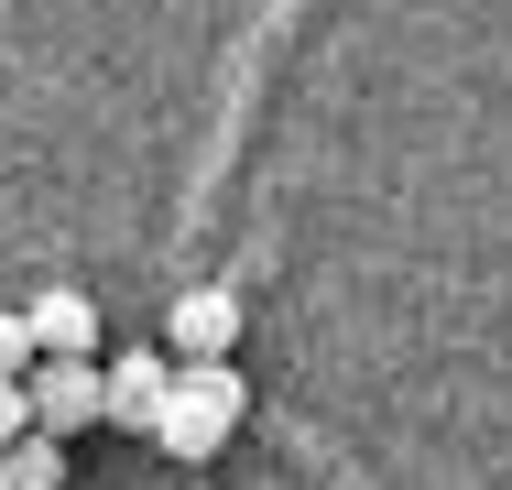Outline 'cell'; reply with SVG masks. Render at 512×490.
I'll return each instance as SVG.
<instances>
[{"mask_svg":"<svg viewBox=\"0 0 512 490\" xmlns=\"http://www.w3.org/2000/svg\"><path fill=\"white\" fill-rule=\"evenodd\" d=\"M240 414H251V382H240V371H218V360H186V371L164 382L153 447H164V458H218V447L240 436Z\"/></svg>","mask_w":512,"mask_h":490,"instance_id":"6da1fadb","label":"cell"},{"mask_svg":"<svg viewBox=\"0 0 512 490\" xmlns=\"http://www.w3.org/2000/svg\"><path fill=\"white\" fill-rule=\"evenodd\" d=\"M22 403H33L44 436H88V425H99V360H44V371H22Z\"/></svg>","mask_w":512,"mask_h":490,"instance_id":"7a4b0ae2","label":"cell"},{"mask_svg":"<svg viewBox=\"0 0 512 490\" xmlns=\"http://www.w3.org/2000/svg\"><path fill=\"white\" fill-rule=\"evenodd\" d=\"M164 382H175V360H164V349H120V360L99 371V425H142V436H153Z\"/></svg>","mask_w":512,"mask_h":490,"instance_id":"3957f363","label":"cell"},{"mask_svg":"<svg viewBox=\"0 0 512 490\" xmlns=\"http://www.w3.org/2000/svg\"><path fill=\"white\" fill-rule=\"evenodd\" d=\"M164 338H175V360H229V338H240V294H229V284H186Z\"/></svg>","mask_w":512,"mask_h":490,"instance_id":"277c9868","label":"cell"},{"mask_svg":"<svg viewBox=\"0 0 512 490\" xmlns=\"http://www.w3.org/2000/svg\"><path fill=\"white\" fill-rule=\"evenodd\" d=\"M22 327H33V349H44V360H99V305H88L77 284L33 294V305H22Z\"/></svg>","mask_w":512,"mask_h":490,"instance_id":"5b68a950","label":"cell"},{"mask_svg":"<svg viewBox=\"0 0 512 490\" xmlns=\"http://www.w3.org/2000/svg\"><path fill=\"white\" fill-rule=\"evenodd\" d=\"M0 490H66V436H44V425L11 436L0 447Z\"/></svg>","mask_w":512,"mask_h":490,"instance_id":"8992f818","label":"cell"},{"mask_svg":"<svg viewBox=\"0 0 512 490\" xmlns=\"http://www.w3.org/2000/svg\"><path fill=\"white\" fill-rule=\"evenodd\" d=\"M22 371H33V327L0 305V382H22Z\"/></svg>","mask_w":512,"mask_h":490,"instance_id":"52a82bcc","label":"cell"},{"mask_svg":"<svg viewBox=\"0 0 512 490\" xmlns=\"http://www.w3.org/2000/svg\"><path fill=\"white\" fill-rule=\"evenodd\" d=\"M11 436H33V403H22V382H0V447Z\"/></svg>","mask_w":512,"mask_h":490,"instance_id":"ba28073f","label":"cell"}]
</instances>
